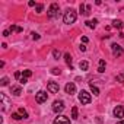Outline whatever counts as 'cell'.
I'll use <instances>...</instances> for the list:
<instances>
[{"mask_svg": "<svg viewBox=\"0 0 124 124\" xmlns=\"http://www.w3.org/2000/svg\"><path fill=\"white\" fill-rule=\"evenodd\" d=\"M12 117H13L15 120H21V115H19L18 112H13V114H12Z\"/></svg>", "mask_w": 124, "mask_h": 124, "instance_id": "27", "label": "cell"}, {"mask_svg": "<svg viewBox=\"0 0 124 124\" xmlns=\"http://www.w3.org/2000/svg\"><path fill=\"white\" fill-rule=\"evenodd\" d=\"M91 99H92V98H91V93H89V92H86V91H80V92H79V101H80L82 104L86 105V104L91 102Z\"/></svg>", "mask_w": 124, "mask_h": 124, "instance_id": "2", "label": "cell"}, {"mask_svg": "<svg viewBox=\"0 0 124 124\" xmlns=\"http://www.w3.org/2000/svg\"><path fill=\"white\" fill-rule=\"evenodd\" d=\"M76 18H78L76 12H75L73 9H69V10L64 13V18H63V21H64V23L70 25V23H75V22H76Z\"/></svg>", "mask_w": 124, "mask_h": 124, "instance_id": "1", "label": "cell"}, {"mask_svg": "<svg viewBox=\"0 0 124 124\" xmlns=\"http://www.w3.org/2000/svg\"><path fill=\"white\" fill-rule=\"evenodd\" d=\"M89 85H91V91H92V93L98 96V95H99V89H98L96 86H93V83H89Z\"/></svg>", "mask_w": 124, "mask_h": 124, "instance_id": "17", "label": "cell"}, {"mask_svg": "<svg viewBox=\"0 0 124 124\" xmlns=\"http://www.w3.org/2000/svg\"><path fill=\"white\" fill-rule=\"evenodd\" d=\"M79 67L82 69V70H88V67H89V64H88V61H80V64H79Z\"/></svg>", "mask_w": 124, "mask_h": 124, "instance_id": "18", "label": "cell"}, {"mask_svg": "<svg viewBox=\"0 0 124 124\" xmlns=\"http://www.w3.org/2000/svg\"><path fill=\"white\" fill-rule=\"evenodd\" d=\"M88 41H89V39H88V37H82V42H83V44H86Z\"/></svg>", "mask_w": 124, "mask_h": 124, "instance_id": "31", "label": "cell"}, {"mask_svg": "<svg viewBox=\"0 0 124 124\" xmlns=\"http://www.w3.org/2000/svg\"><path fill=\"white\" fill-rule=\"evenodd\" d=\"M64 89H66V93H69V95H73V93L76 92V86H75V83H67Z\"/></svg>", "mask_w": 124, "mask_h": 124, "instance_id": "10", "label": "cell"}, {"mask_svg": "<svg viewBox=\"0 0 124 124\" xmlns=\"http://www.w3.org/2000/svg\"><path fill=\"white\" fill-rule=\"evenodd\" d=\"M19 82H21L22 85H25V83L28 82V79H26V78H21V79H19Z\"/></svg>", "mask_w": 124, "mask_h": 124, "instance_id": "30", "label": "cell"}, {"mask_svg": "<svg viewBox=\"0 0 124 124\" xmlns=\"http://www.w3.org/2000/svg\"><path fill=\"white\" fill-rule=\"evenodd\" d=\"M35 9H37V12H38V13H41V12H42V9H44V6H42V5H37V6H35Z\"/></svg>", "mask_w": 124, "mask_h": 124, "instance_id": "25", "label": "cell"}, {"mask_svg": "<svg viewBox=\"0 0 124 124\" xmlns=\"http://www.w3.org/2000/svg\"><path fill=\"white\" fill-rule=\"evenodd\" d=\"M51 73H53V75H60V69L54 67V69H51Z\"/></svg>", "mask_w": 124, "mask_h": 124, "instance_id": "26", "label": "cell"}, {"mask_svg": "<svg viewBox=\"0 0 124 124\" xmlns=\"http://www.w3.org/2000/svg\"><path fill=\"white\" fill-rule=\"evenodd\" d=\"M18 114L21 115V118H28V112L23 109V108H19V111H18Z\"/></svg>", "mask_w": 124, "mask_h": 124, "instance_id": "16", "label": "cell"}, {"mask_svg": "<svg viewBox=\"0 0 124 124\" xmlns=\"http://www.w3.org/2000/svg\"><path fill=\"white\" fill-rule=\"evenodd\" d=\"M53 55H54V58H55V60H58V58L61 57V53H60L58 50H53Z\"/></svg>", "mask_w": 124, "mask_h": 124, "instance_id": "21", "label": "cell"}, {"mask_svg": "<svg viewBox=\"0 0 124 124\" xmlns=\"http://www.w3.org/2000/svg\"><path fill=\"white\" fill-rule=\"evenodd\" d=\"M72 118H73V120L78 118V107H73V108H72Z\"/></svg>", "mask_w": 124, "mask_h": 124, "instance_id": "20", "label": "cell"}, {"mask_svg": "<svg viewBox=\"0 0 124 124\" xmlns=\"http://www.w3.org/2000/svg\"><path fill=\"white\" fill-rule=\"evenodd\" d=\"M98 72L104 73L105 72V60H99V66H98Z\"/></svg>", "mask_w": 124, "mask_h": 124, "instance_id": "13", "label": "cell"}, {"mask_svg": "<svg viewBox=\"0 0 124 124\" xmlns=\"http://www.w3.org/2000/svg\"><path fill=\"white\" fill-rule=\"evenodd\" d=\"M47 98H48V95H47V92H44V91H39V92H37V93H35V101H37L38 104L45 102V101H47Z\"/></svg>", "mask_w": 124, "mask_h": 124, "instance_id": "3", "label": "cell"}, {"mask_svg": "<svg viewBox=\"0 0 124 124\" xmlns=\"http://www.w3.org/2000/svg\"><path fill=\"white\" fill-rule=\"evenodd\" d=\"M9 31H10V32H13V31H15V32H22V28H21V26H16V25H12Z\"/></svg>", "mask_w": 124, "mask_h": 124, "instance_id": "19", "label": "cell"}, {"mask_svg": "<svg viewBox=\"0 0 124 124\" xmlns=\"http://www.w3.org/2000/svg\"><path fill=\"white\" fill-rule=\"evenodd\" d=\"M9 83V79L8 78H2V80H0V85H2V86H6Z\"/></svg>", "mask_w": 124, "mask_h": 124, "instance_id": "23", "label": "cell"}, {"mask_svg": "<svg viewBox=\"0 0 124 124\" xmlns=\"http://www.w3.org/2000/svg\"><path fill=\"white\" fill-rule=\"evenodd\" d=\"M117 124H124V121H118V123H117Z\"/></svg>", "mask_w": 124, "mask_h": 124, "instance_id": "34", "label": "cell"}, {"mask_svg": "<svg viewBox=\"0 0 124 124\" xmlns=\"http://www.w3.org/2000/svg\"><path fill=\"white\" fill-rule=\"evenodd\" d=\"M15 78H16V79L19 80V79L22 78V73H21V72H16V73H15Z\"/></svg>", "mask_w": 124, "mask_h": 124, "instance_id": "29", "label": "cell"}, {"mask_svg": "<svg viewBox=\"0 0 124 124\" xmlns=\"http://www.w3.org/2000/svg\"><path fill=\"white\" fill-rule=\"evenodd\" d=\"M63 109H64V102H63V101H54V104H53V111H54L55 114L61 112Z\"/></svg>", "mask_w": 124, "mask_h": 124, "instance_id": "4", "label": "cell"}, {"mask_svg": "<svg viewBox=\"0 0 124 124\" xmlns=\"http://www.w3.org/2000/svg\"><path fill=\"white\" fill-rule=\"evenodd\" d=\"M32 39H35V41H37V39H39V35H38V34H35V32H32Z\"/></svg>", "mask_w": 124, "mask_h": 124, "instance_id": "28", "label": "cell"}, {"mask_svg": "<svg viewBox=\"0 0 124 124\" xmlns=\"http://www.w3.org/2000/svg\"><path fill=\"white\" fill-rule=\"evenodd\" d=\"M111 50H112V54H114V57H120V55H123V47L121 45H118V44H112L111 45Z\"/></svg>", "mask_w": 124, "mask_h": 124, "instance_id": "6", "label": "cell"}, {"mask_svg": "<svg viewBox=\"0 0 124 124\" xmlns=\"http://www.w3.org/2000/svg\"><path fill=\"white\" fill-rule=\"evenodd\" d=\"M79 48H80V51H86V45H85V44H83V45H80Z\"/></svg>", "mask_w": 124, "mask_h": 124, "instance_id": "32", "label": "cell"}, {"mask_svg": "<svg viewBox=\"0 0 124 124\" xmlns=\"http://www.w3.org/2000/svg\"><path fill=\"white\" fill-rule=\"evenodd\" d=\"M9 34H10V31H5L3 32V37H9Z\"/></svg>", "mask_w": 124, "mask_h": 124, "instance_id": "33", "label": "cell"}, {"mask_svg": "<svg viewBox=\"0 0 124 124\" xmlns=\"http://www.w3.org/2000/svg\"><path fill=\"white\" fill-rule=\"evenodd\" d=\"M54 124H70V120L64 115H58V117H55Z\"/></svg>", "mask_w": 124, "mask_h": 124, "instance_id": "9", "label": "cell"}, {"mask_svg": "<svg viewBox=\"0 0 124 124\" xmlns=\"http://www.w3.org/2000/svg\"><path fill=\"white\" fill-rule=\"evenodd\" d=\"M12 92H13V95H16V96H19V95L22 93V89H21L19 86H13V88H12Z\"/></svg>", "mask_w": 124, "mask_h": 124, "instance_id": "15", "label": "cell"}, {"mask_svg": "<svg viewBox=\"0 0 124 124\" xmlns=\"http://www.w3.org/2000/svg\"><path fill=\"white\" fill-rule=\"evenodd\" d=\"M112 26H114V28H117V29H121V28L124 26V23H123V21L115 19V21H112Z\"/></svg>", "mask_w": 124, "mask_h": 124, "instance_id": "12", "label": "cell"}, {"mask_svg": "<svg viewBox=\"0 0 124 124\" xmlns=\"http://www.w3.org/2000/svg\"><path fill=\"white\" fill-rule=\"evenodd\" d=\"M31 76H32V72H31V70H25V72H22V78H26V79H28V78H31Z\"/></svg>", "mask_w": 124, "mask_h": 124, "instance_id": "22", "label": "cell"}, {"mask_svg": "<svg viewBox=\"0 0 124 124\" xmlns=\"http://www.w3.org/2000/svg\"><path fill=\"white\" fill-rule=\"evenodd\" d=\"M64 60H66L67 66H70V69H72V55H70L69 53H66V54H64Z\"/></svg>", "mask_w": 124, "mask_h": 124, "instance_id": "14", "label": "cell"}, {"mask_svg": "<svg viewBox=\"0 0 124 124\" xmlns=\"http://www.w3.org/2000/svg\"><path fill=\"white\" fill-rule=\"evenodd\" d=\"M117 82L124 83V73H121V75H118V76H117Z\"/></svg>", "mask_w": 124, "mask_h": 124, "instance_id": "24", "label": "cell"}, {"mask_svg": "<svg viewBox=\"0 0 124 124\" xmlns=\"http://www.w3.org/2000/svg\"><path fill=\"white\" fill-rule=\"evenodd\" d=\"M47 89H48L51 93H57V92H58V89H60V86H58V83H57V82H48Z\"/></svg>", "mask_w": 124, "mask_h": 124, "instance_id": "7", "label": "cell"}, {"mask_svg": "<svg viewBox=\"0 0 124 124\" xmlns=\"http://www.w3.org/2000/svg\"><path fill=\"white\" fill-rule=\"evenodd\" d=\"M85 23H86V26H88V28H91V29H95V28H96V23H98V21H96V19H93V21H86Z\"/></svg>", "mask_w": 124, "mask_h": 124, "instance_id": "11", "label": "cell"}, {"mask_svg": "<svg viewBox=\"0 0 124 124\" xmlns=\"http://www.w3.org/2000/svg\"><path fill=\"white\" fill-rule=\"evenodd\" d=\"M114 117H118V118L124 117V107L123 105H117L114 108Z\"/></svg>", "mask_w": 124, "mask_h": 124, "instance_id": "8", "label": "cell"}, {"mask_svg": "<svg viewBox=\"0 0 124 124\" xmlns=\"http://www.w3.org/2000/svg\"><path fill=\"white\" fill-rule=\"evenodd\" d=\"M58 15V5L57 3H53L48 9V18H55Z\"/></svg>", "mask_w": 124, "mask_h": 124, "instance_id": "5", "label": "cell"}]
</instances>
